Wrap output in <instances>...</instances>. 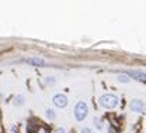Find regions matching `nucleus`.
Returning <instances> with one entry per match:
<instances>
[{
  "label": "nucleus",
  "mask_w": 146,
  "mask_h": 133,
  "mask_svg": "<svg viewBox=\"0 0 146 133\" xmlns=\"http://www.w3.org/2000/svg\"><path fill=\"white\" fill-rule=\"evenodd\" d=\"M98 102H100V105L106 109H113L118 105V97L115 94H103Z\"/></svg>",
  "instance_id": "nucleus-1"
},
{
  "label": "nucleus",
  "mask_w": 146,
  "mask_h": 133,
  "mask_svg": "<svg viewBox=\"0 0 146 133\" xmlns=\"http://www.w3.org/2000/svg\"><path fill=\"white\" fill-rule=\"evenodd\" d=\"M75 118L78 120V121H82V120H85L87 118V115H88V106H87V103L85 102H79L76 106H75Z\"/></svg>",
  "instance_id": "nucleus-2"
},
{
  "label": "nucleus",
  "mask_w": 146,
  "mask_h": 133,
  "mask_svg": "<svg viewBox=\"0 0 146 133\" xmlns=\"http://www.w3.org/2000/svg\"><path fill=\"white\" fill-rule=\"evenodd\" d=\"M52 102L57 108H66V105H67V97L64 94H55L52 97Z\"/></svg>",
  "instance_id": "nucleus-3"
},
{
  "label": "nucleus",
  "mask_w": 146,
  "mask_h": 133,
  "mask_svg": "<svg viewBox=\"0 0 146 133\" xmlns=\"http://www.w3.org/2000/svg\"><path fill=\"white\" fill-rule=\"evenodd\" d=\"M130 108L133 109V112H143L145 111V103L142 100H139V99H133L130 102Z\"/></svg>",
  "instance_id": "nucleus-4"
},
{
  "label": "nucleus",
  "mask_w": 146,
  "mask_h": 133,
  "mask_svg": "<svg viewBox=\"0 0 146 133\" xmlns=\"http://www.w3.org/2000/svg\"><path fill=\"white\" fill-rule=\"evenodd\" d=\"M127 74L133 78V79H137V81L140 82H146V74H143V72H137V70H128Z\"/></svg>",
  "instance_id": "nucleus-5"
},
{
  "label": "nucleus",
  "mask_w": 146,
  "mask_h": 133,
  "mask_svg": "<svg viewBox=\"0 0 146 133\" xmlns=\"http://www.w3.org/2000/svg\"><path fill=\"white\" fill-rule=\"evenodd\" d=\"M27 63H31L33 66H45V60H42V58H27Z\"/></svg>",
  "instance_id": "nucleus-6"
},
{
  "label": "nucleus",
  "mask_w": 146,
  "mask_h": 133,
  "mask_svg": "<svg viewBox=\"0 0 146 133\" xmlns=\"http://www.w3.org/2000/svg\"><path fill=\"white\" fill-rule=\"evenodd\" d=\"M92 123H94V127H96L97 130H102V129H103V121H102L100 117H94Z\"/></svg>",
  "instance_id": "nucleus-7"
},
{
  "label": "nucleus",
  "mask_w": 146,
  "mask_h": 133,
  "mask_svg": "<svg viewBox=\"0 0 146 133\" xmlns=\"http://www.w3.org/2000/svg\"><path fill=\"white\" fill-rule=\"evenodd\" d=\"M46 117H48L49 120H54L55 118V112L52 109H46Z\"/></svg>",
  "instance_id": "nucleus-8"
},
{
  "label": "nucleus",
  "mask_w": 146,
  "mask_h": 133,
  "mask_svg": "<svg viewBox=\"0 0 146 133\" xmlns=\"http://www.w3.org/2000/svg\"><path fill=\"white\" fill-rule=\"evenodd\" d=\"M118 81H119V82H128V78L125 76V75H119V76H118Z\"/></svg>",
  "instance_id": "nucleus-9"
},
{
  "label": "nucleus",
  "mask_w": 146,
  "mask_h": 133,
  "mask_svg": "<svg viewBox=\"0 0 146 133\" xmlns=\"http://www.w3.org/2000/svg\"><path fill=\"white\" fill-rule=\"evenodd\" d=\"M15 105H17V106L23 105V97H21V96H18V97L15 99Z\"/></svg>",
  "instance_id": "nucleus-10"
},
{
  "label": "nucleus",
  "mask_w": 146,
  "mask_h": 133,
  "mask_svg": "<svg viewBox=\"0 0 146 133\" xmlns=\"http://www.w3.org/2000/svg\"><path fill=\"white\" fill-rule=\"evenodd\" d=\"M55 133H66V130H64L63 127H60V129H57V130H55Z\"/></svg>",
  "instance_id": "nucleus-11"
},
{
  "label": "nucleus",
  "mask_w": 146,
  "mask_h": 133,
  "mask_svg": "<svg viewBox=\"0 0 146 133\" xmlns=\"http://www.w3.org/2000/svg\"><path fill=\"white\" fill-rule=\"evenodd\" d=\"M81 133H92V132H91L90 129H87V127H85V129H82V132H81Z\"/></svg>",
  "instance_id": "nucleus-12"
}]
</instances>
